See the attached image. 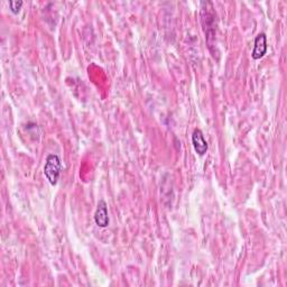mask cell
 I'll return each instance as SVG.
<instances>
[{"mask_svg": "<svg viewBox=\"0 0 287 287\" xmlns=\"http://www.w3.org/2000/svg\"><path fill=\"white\" fill-rule=\"evenodd\" d=\"M62 173V163L56 154H50L46 158V163L44 166V174L48 178L51 185H56Z\"/></svg>", "mask_w": 287, "mask_h": 287, "instance_id": "6da1fadb", "label": "cell"}, {"mask_svg": "<svg viewBox=\"0 0 287 287\" xmlns=\"http://www.w3.org/2000/svg\"><path fill=\"white\" fill-rule=\"evenodd\" d=\"M95 222L100 228H106L109 225V215H108V205L106 201L100 200L97 205V210L95 213Z\"/></svg>", "mask_w": 287, "mask_h": 287, "instance_id": "7a4b0ae2", "label": "cell"}, {"mask_svg": "<svg viewBox=\"0 0 287 287\" xmlns=\"http://www.w3.org/2000/svg\"><path fill=\"white\" fill-rule=\"evenodd\" d=\"M192 144L194 150L199 156H203L208 152V143L204 138V135L201 129H195L192 135Z\"/></svg>", "mask_w": 287, "mask_h": 287, "instance_id": "3957f363", "label": "cell"}, {"mask_svg": "<svg viewBox=\"0 0 287 287\" xmlns=\"http://www.w3.org/2000/svg\"><path fill=\"white\" fill-rule=\"evenodd\" d=\"M266 53H267V37L266 34L260 33V34H258L255 39V45H253L251 56L253 60H260L265 56Z\"/></svg>", "mask_w": 287, "mask_h": 287, "instance_id": "277c9868", "label": "cell"}, {"mask_svg": "<svg viewBox=\"0 0 287 287\" xmlns=\"http://www.w3.org/2000/svg\"><path fill=\"white\" fill-rule=\"evenodd\" d=\"M9 7H11V11L14 13V14H18L21 12V9H22V6H23V2H9Z\"/></svg>", "mask_w": 287, "mask_h": 287, "instance_id": "5b68a950", "label": "cell"}]
</instances>
